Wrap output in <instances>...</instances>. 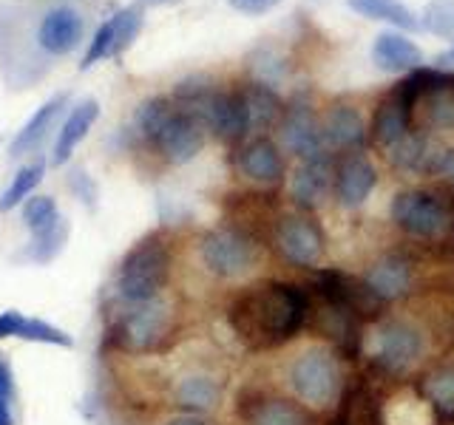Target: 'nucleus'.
Listing matches in <instances>:
<instances>
[{
  "label": "nucleus",
  "instance_id": "20",
  "mask_svg": "<svg viewBox=\"0 0 454 425\" xmlns=\"http://www.w3.org/2000/svg\"><path fill=\"white\" fill-rule=\"evenodd\" d=\"M68 105V94H57L51 97L49 103H43L35 113H32V120H28L18 136L12 139V145H9V156H14V159H20V156H26L28 151H35L43 139H46V134L51 131V125L54 120L60 117V111Z\"/></svg>",
  "mask_w": 454,
  "mask_h": 425
},
{
  "label": "nucleus",
  "instance_id": "28",
  "mask_svg": "<svg viewBox=\"0 0 454 425\" xmlns=\"http://www.w3.org/2000/svg\"><path fill=\"white\" fill-rule=\"evenodd\" d=\"M352 12L364 14L372 20H387L397 28H415L418 18L411 14L401 0H347Z\"/></svg>",
  "mask_w": 454,
  "mask_h": 425
},
{
  "label": "nucleus",
  "instance_id": "39",
  "mask_svg": "<svg viewBox=\"0 0 454 425\" xmlns=\"http://www.w3.org/2000/svg\"><path fill=\"white\" fill-rule=\"evenodd\" d=\"M0 425H14V414L9 403H0Z\"/></svg>",
  "mask_w": 454,
  "mask_h": 425
},
{
  "label": "nucleus",
  "instance_id": "1",
  "mask_svg": "<svg viewBox=\"0 0 454 425\" xmlns=\"http://www.w3.org/2000/svg\"><path fill=\"white\" fill-rule=\"evenodd\" d=\"M85 40V14L74 4H40L0 14V63L6 77L32 85Z\"/></svg>",
  "mask_w": 454,
  "mask_h": 425
},
{
  "label": "nucleus",
  "instance_id": "34",
  "mask_svg": "<svg viewBox=\"0 0 454 425\" xmlns=\"http://www.w3.org/2000/svg\"><path fill=\"white\" fill-rule=\"evenodd\" d=\"M423 26L437 37H454V0H432L423 12Z\"/></svg>",
  "mask_w": 454,
  "mask_h": 425
},
{
  "label": "nucleus",
  "instance_id": "25",
  "mask_svg": "<svg viewBox=\"0 0 454 425\" xmlns=\"http://www.w3.org/2000/svg\"><path fill=\"white\" fill-rule=\"evenodd\" d=\"M247 108V120L253 131H264V128L276 125L281 117V99L278 94L270 89L267 82H250L245 91H241Z\"/></svg>",
  "mask_w": 454,
  "mask_h": 425
},
{
  "label": "nucleus",
  "instance_id": "8",
  "mask_svg": "<svg viewBox=\"0 0 454 425\" xmlns=\"http://www.w3.org/2000/svg\"><path fill=\"white\" fill-rule=\"evenodd\" d=\"M142 28V9L139 6H125L117 14H111L106 23H99V28L91 35L89 46L82 51L80 68H91L106 57H117L122 54L131 42L137 40Z\"/></svg>",
  "mask_w": 454,
  "mask_h": 425
},
{
  "label": "nucleus",
  "instance_id": "4",
  "mask_svg": "<svg viewBox=\"0 0 454 425\" xmlns=\"http://www.w3.org/2000/svg\"><path fill=\"white\" fill-rule=\"evenodd\" d=\"M290 386L307 406H330L340 386L335 358L324 349H307L298 354L290 366Z\"/></svg>",
  "mask_w": 454,
  "mask_h": 425
},
{
  "label": "nucleus",
  "instance_id": "14",
  "mask_svg": "<svg viewBox=\"0 0 454 425\" xmlns=\"http://www.w3.org/2000/svg\"><path fill=\"white\" fill-rule=\"evenodd\" d=\"M378 184V170L366 156H349L335 176V193L344 207H361Z\"/></svg>",
  "mask_w": 454,
  "mask_h": 425
},
{
  "label": "nucleus",
  "instance_id": "2",
  "mask_svg": "<svg viewBox=\"0 0 454 425\" xmlns=\"http://www.w3.org/2000/svg\"><path fill=\"white\" fill-rule=\"evenodd\" d=\"M307 295L293 283L270 281L253 287L231 306V323L250 346H276L290 340L307 321Z\"/></svg>",
  "mask_w": 454,
  "mask_h": 425
},
{
  "label": "nucleus",
  "instance_id": "38",
  "mask_svg": "<svg viewBox=\"0 0 454 425\" xmlns=\"http://www.w3.org/2000/svg\"><path fill=\"white\" fill-rule=\"evenodd\" d=\"M165 425H207V422L202 417H196V414H182V417L168 420Z\"/></svg>",
  "mask_w": 454,
  "mask_h": 425
},
{
  "label": "nucleus",
  "instance_id": "29",
  "mask_svg": "<svg viewBox=\"0 0 454 425\" xmlns=\"http://www.w3.org/2000/svg\"><path fill=\"white\" fill-rule=\"evenodd\" d=\"M170 113H174V108H170V99L165 97H151L145 99L137 113H134V128L139 131L142 139H148V142H156L162 134V128L168 125L170 120Z\"/></svg>",
  "mask_w": 454,
  "mask_h": 425
},
{
  "label": "nucleus",
  "instance_id": "30",
  "mask_svg": "<svg viewBox=\"0 0 454 425\" xmlns=\"http://www.w3.org/2000/svg\"><path fill=\"white\" fill-rule=\"evenodd\" d=\"M247 425H307V420L287 400H262L247 414Z\"/></svg>",
  "mask_w": 454,
  "mask_h": 425
},
{
  "label": "nucleus",
  "instance_id": "13",
  "mask_svg": "<svg viewBox=\"0 0 454 425\" xmlns=\"http://www.w3.org/2000/svg\"><path fill=\"white\" fill-rule=\"evenodd\" d=\"M281 139L301 159H316V156L324 153L326 145L321 122L316 120V113H312L307 103H295L293 108H287L281 122Z\"/></svg>",
  "mask_w": 454,
  "mask_h": 425
},
{
  "label": "nucleus",
  "instance_id": "23",
  "mask_svg": "<svg viewBox=\"0 0 454 425\" xmlns=\"http://www.w3.org/2000/svg\"><path fill=\"white\" fill-rule=\"evenodd\" d=\"M372 60L380 71H415L423 63V51L403 35L383 32L372 46Z\"/></svg>",
  "mask_w": 454,
  "mask_h": 425
},
{
  "label": "nucleus",
  "instance_id": "22",
  "mask_svg": "<svg viewBox=\"0 0 454 425\" xmlns=\"http://www.w3.org/2000/svg\"><path fill=\"white\" fill-rule=\"evenodd\" d=\"M324 142L330 148H361L366 142V122L355 108L349 105H335L321 125Z\"/></svg>",
  "mask_w": 454,
  "mask_h": 425
},
{
  "label": "nucleus",
  "instance_id": "3",
  "mask_svg": "<svg viewBox=\"0 0 454 425\" xmlns=\"http://www.w3.org/2000/svg\"><path fill=\"white\" fill-rule=\"evenodd\" d=\"M170 269L168 247L160 238L151 236L125 255L117 273V295L128 306L151 304L165 287Z\"/></svg>",
  "mask_w": 454,
  "mask_h": 425
},
{
  "label": "nucleus",
  "instance_id": "27",
  "mask_svg": "<svg viewBox=\"0 0 454 425\" xmlns=\"http://www.w3.org/2000/svg\"><path fill=\"white\" fill-rule=\"evenodd\" d=\"M46 176V165L43 162H32V165H23L18 174L12 176L9 188L0 196V212H9L14 207H23L28 198H32L35 188Z\"/></svg>",
  "mask_w": 454,
  "mask_h": 425
},
{
  "label": "nucleus",
  "instance_id": "21",
  "mask_svg": "<svg viewBox=\"0 0 454 425\" xmlns=\"http://www.w3.org/2000/svg\"><path fill=\"white\" fill-rule=\"evenodd\" d=\"M239 167H241V174H245L247 179L262 182V184L278 182L281 174H284V162H281L278 148L270 139H264V136L253 139L250 145L241 148Z\"/></svg>",
  "mask_w": 454,
  "mask_h": 425
},
{
  "label": "nucleus",
  "instance_id": "19",
  "mask_svg": "<svg viewBox=\"0 0 454 425\" xmlns=\"http://www.w3.org/2000/svg\"><path fill=\"white\" fill-rule=\"evenodd\" d=\"M364 283L378 301H395L411 287V267L401 255H389V259H380L375 267H369Z\"/></svg>",
  "mask_w": 454,
  "mask_h": 425
},
{
  "label": "nucleus",
  "instance_id": "31",
  "mask_svg": "<svg viewBox=\"0 0 454 425\" xmlns=\"http://www.w3.org/2000/svg\"><path fill=\"white\" fill-rule=\"evenodd\" d=\"M426 103V120L434 128H443V131H454V74L446 85L429 91L420 97Z\"/></svg>",
  "mask_w": 454,
  "mask_h": 425
},
{
  "label": "nucleus",
  "instance_id": "35",
  "mask_svg": "<svg viewBox=\"0 0 454 425\" xmlns=\"http://www.w3.org/2000/svg\"><path fill=\"white\" fill-rule=\"evenodd\" d=\"M278 4V0H231V6L245 14H264Z\"/></svg>",
  "mask_w": 454,
  "mask_h": 425
},
{
  "label": "nucleus",
  "instance_id": "5",
  "mask_svg": "<svg viewBox=\"0 0 454 425\" xmlns=\"http://www.w3.org/2000/svg\"><path fill=\"white\" fill-rule=\"evenodd\" d=\"M392 221L409 236L437 238L454 224V216L434 193L403 190L392 198Z\"/></svg>",
  "mask_w": 454,
  "mask_h": 425
},
{
  "label": "nucleus",
  "instance_id": "15",
  "mask_svg": "<svg viewBox=\"0 0 454 425\" xmlns=\"http://www.w3.org/2000/svg\"><path fill=\"white\" fill-rule=\"evenodd\" d=\"M411 105L409 99L395 89V94H389L383 103L378 105V111H375V120H372V136H375V142L378 145H383V148H392V145H397L409 131H411Z\"/></svg>",
  "mask_w": 454,
  "mask_h": 425
},
{
  "label": "nucleus",
  "instance_id": "16",
  "mask_svg": "<svg viewBox=\"0 0 454 425\" xmlns=\"http://www.w3.org/2000/svg\"><path fill=\"white\" fill-rule=\"evenodd\" d=\"M99 117V105H97V99H80V103L68 111V117L63 120L60 125V131H57V139H54V156H51V162L54 165H63L68 162V156L74 153V148L80 145V142L89 136V131L94 128Z\"/></svg>",
  "mask_w": 454,
  "mask_h": 425
},
{
  "label": "nucleus",
  "instance_id": "26",
  "mask_svg": "<svg viewBox=\"0 0 454 425\" xmlns=\"http://www.w3.org/2000/svg\"><path fill=\"white\" fill-rule=\"evenodd\" d=\"M174 397L176 406H182L184 411H210L222 400V386L207 375H191L179 380Z\"/></svg>",
  "mask_w": 454,
  "mask_h": 425
},
{
  "label": "nucleus",
  "instance_id": "36",
  "mask_svg": "<svg viewBox=\"0 0 454 425\" xmlns=\"http://www.w3.org/2000/svg\"><path fill=\"white\" fill-rule=\"evenodd\" d=\"M12 397H14V377H12V368L0 360V403H9L12 406Z\"/></svg>",
  "mask_w": 454,
  "mask_h": 425
},
{
  "label": "nucleus",
  "instance_id": "32",
  "mask_svg": "<svg viewBox=\"0 0 454 425\" xmlns=\"http://www.w3.org/2000/svg\"><path fill=\"white\" fill-rule=\"evenodd\" d=\"M389 159L392 165L403 167V170H420L426 167V159H429V148H426V139L415 131H409L397 145L389 148Z\"/></svg>",
  "mask_w": 454,
  "mask_h": 425
},
{
  "label": "nucleus",
  "instance_id": "10",
  "mask_svg": "<svg viewBox=\"0 0 454 425\" xmlns=\"http://www.w3.org/2000/svg\"><path fill=\"white\" fill-rule=\"evenodd\" d=\"M276 241H278V250H281L284 259L298 264V267H312L324 252L321 227L312 219H304V216L281 219L276 227Z\"/></svg>",
  "mask_w": 454,
  "mask_h": 425
},
{
  "label": "nucleus",
  "instance_id": "18",
  "mask_svg": "<svg viewBox=\"0 0 454 425\" xmlns=\"http://www.w3.org/2000/svg\"><path fill=\"white\" fill-rule=\"evenodd\" d=\"M333 182V159L330 156H316V159H304V165L295 170V176L290 182V193L295 198V205L301 207H316L321 205V198L330 190Z\"/></svg>",
  "mask_w": 454,
  "mask_h": 425
},
{
  "label": "nucleus",
  "instance_id": "40",
  "mask_svg": "<svg viewBox=\"0 0 454 425\" xmlns=\"http://www.w3.org/2000/svg\"><path fill=\"white\" fill-rule=\"evenodd\" d=\"M437 66H454V46L437 57Z\"/></svg>",
  "mask_w": 454,
  "mask_h": 425
},
{
  "label": "nucleus",
  "instance_id": "17",
  "mask_svg": "<svg viewBox=\"0 0 454 425\" xmlns=\"http://www.w3.org/2000/svg\"><path fill=\"white\" fill-rule=\"evenodd\" d=\"M20 216L37 247H49V244L54 247L63 238V216L54 196H32L23 205Z\"/></svg>",
  "mask_w": 454,
  "mask_h": 425
},
{
  "label": "nucleus",
  "instance_id": "24",
  "mask_svg": "<svg viewBox=\"0 0 454 425\" xmlns=\"http://www.w3.org/2000/svg\"><path fill=\"white\" fill-rule=\"evenodd\" d=\"M0 337H23V340H40V344H57V346H71L66 332L54 329V326L26 318L20 312H0Z\"/></svg>",
  "mask_w": 454,
  "mask_h": 425
},
{
  "label": "nucleus",
  "instance_id": "12",
  "mask_svg": "<svg viewBox=\"0 0 454 425\" xmlns=\"http://www.w3.org/2000/svg\"><path fill=\"white\" fill-rule=\"evenodd\" d=\"M423 344L420 335L411 329L403 321H392L387 326H380L378 337H375V363L383 366L387 372L397 375L406 372V368L418 360Z\"/></svg>",
  "mask_w": 454,
  "mask_h": 425
},
{
  "label": "nucleus",
  "instance_id": "7",
  "mask_svg": "<svg viewBox=\"0 0 454 425\" xmlns=\"http://www.w3.org/2000/svg\"><path fill=\"white\" fill-rule=\"evenodd\" d=\"M188 113L205 125V131H213L224 142H239L250 131L247 108L241 94L227 91H207L196 105L188 108Z\"/></svg>",
  "mask_w": 454,
  "mask_h": 425
},
{
  "label": "nucleus",
  "instance_id": "41",
  "mask_svg": "<svg viewBox=\"0 0 454 425\" xmlns=\"http://www.w3.org/2000/svg\"><path fill=\"white\" fill-rule=\"evenodd\" d=\"M145 4H165V0H145Z\"/></svg>",
  "mask_w": 454,
  "mask_h": 425
},
{
  "label": "nucleus",
  "instance_id": "37",
  "mask_svg": "<svg viewBox=\"0 0 454 425\" xmlns=\"http://www.w3.org/2000/svg\"><path fill=\"white\" fill-rule=\"evenodd\" d=\"M434 170H440L451 184H454V151H449V153H443L440 159L434 162Z\"/></svg>",
  "mask_w": 454,
  "mask_h": 425
},
{
  "label": "nucleus",
  "instance_id": "33",
  "mask_svg": "<svg viewBox=\"0 0 454 425\" xmlns=\"http://www.w3.org/2000/svg\"><path fill=\"white\" fill-rule=\"evenodd\" d=\"M426 391H429L437 411L454 417V368H440L437 375L426 380Z\"/></svg>",
  "mask_w": 454,
  "mask_h": 425
},
{
  "label": "nucleus",
  "instance_id": "11",
  "mask_svg": "<svg viewBox=\"0 0 454 425\" xmlns=\"http://www.w3.org/2000/svg\"><path fill=\"white\" fill-rule=\"evenodd\" d=\"M153 145L168 162L184 165L196 159V153L205 148V125L188 111H174Z\"/></svg>",
  "mask_w": 454,
  "mask_h": 425
},
{
  "label": "nucleus",
  "instance_id": "6",
  "mask_svg": "<svg viewBox=\"0 0 454 425\" xmlns=\"http://www.w3.org/2000/svg\"><path fill=\"white\" fill-rule=\"evenodd\" d=\"M202 252V261L213 275L222 278H239L250 273L259 259V250H255L253 238L239 233V230H213L202 238L199 244Z\"/></svg>",
  "mask_w": 454,
  "mask_h": 425
},
{
  "label": "nucleus",
  "instance_id": "9",
  "mask_svg": "<svg viewBox=\"0 0 454 425\" xmlns=\"http://www.w3.org/2000/svg\"><path fill=\"white\" fill-rule=\"evenodd\" d=\"M168 309L160 301L131 306L117 323V344L131 352H148L165 337Z\"/></svg>",
  "mask_w": 454,
  "mask_h": 425
}]
</instances>
